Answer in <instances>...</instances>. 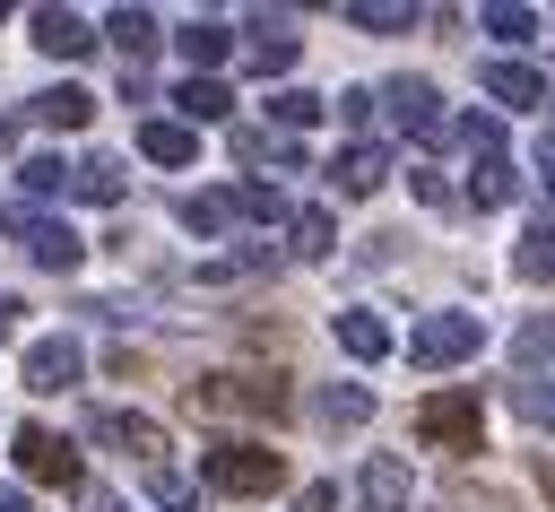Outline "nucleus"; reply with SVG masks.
<instances>
[{"instance_id":"nucleus-38","label":"nucleus","mask_w":555,"mask_h":512,"mask_svg":"<svg viewBox=\"0 0 555 512\" xmlns=\"http://www.w3.org/2000/svg\"><path fill=\"white\" fill-rule=\"evenodd\" d=\"M286 512H338V486H330V477H312V486H304Z\"/></svg>"},{"instance_id":"nucleus-27","label":"nucleus","mask_w":555,"mask_h":512,"mask_svg":"<svg viewBox=\"0 0 555 512\" xmlns=\"http://www.w3.org/2000/svg\"><path fill=\"white\" fill-rule=\"evenodd\" d=\"M147 503H156V512H199V486H191L173 460H156V469H147Z\"/></svg>"},{"instance_id":"nucleus-28","label":"nucleus","mask_w":555,"mask_h":512,"mask_svg":"<svg viewBox=\"0 0 555 512\" xmlns=\"http://www.w3.org/2000/svg\"><path fill=\"white\" fill-rule=\"evenodd\" d=\"M512 364H520V373L546 364V382H555V321H520V330H512Z\"/></svg>"},{"instance_id":"nucleus-14","label":"nucleus","mask_w":555,"mask_h":512,"mask_svg":"<svg viewBox=\"0 0 555 512\" xmlns=\"http://www.w3.org/2000/svg\"><path fill=\"white\" fill-rule=\"evenodd\" d=\"M356 503H364V512H408V460L373 451V460H364V477H356Z\"/></svg>"},{"instance_id":"nucleus-26","label":"nucleus","mask_w":555,"mask_h":512,"mask_svg":"<svg viewBox=\"0 0 555 512\" xmlns=\"http://www.w3.org/2000/svg\"><path fill=\"white\" fill-rule=\"evenodd\" d=\"M225 208H234V217H251V226H286V191H278V182H234V191H225Z\"/></svg>"},{"instance_id":"nucleus-43","label":"nucleus","mask_w":555,"mask_h":512,"mask_svg":"<svg viewBox=\"0 0 555 512\" xmlns=\"http://www.w3.org/2000/svg\"><path fill=\"white\" fill-rule=\"evenodd\" d=\"M538 486H546V503H555V460H538Z\"/></svg>"},{"instance_id":"nucleus-34","label":"nucleus","mask_w":555,"mask_h":512,"mask_svg":"<svg viewBox=\"0 0 555 512\" xmlns=\"http://www.w3.org/2000/svg\"><path fill=\"white\" fill-rule=\"evenodd\" d=\"M477 26H486V35H503V43H529V35H538V9L494 0V9H477Z\"/></svg>"},{"instance_id":"nucleus-21","label":"nucleus","mask_w":555,"mask_h":512,"mask_svg":"<svg viewBox=\"0 0 555 512\" xmlns=\"http://www.w3.org/2000/svg\"><path fill=\"white\" fill-rule=\"evenodd\" d=\"M512 200H520L512 156H477V165H468V208H512Z\"/></svg>"},{"instance_id":"nucleus-7","label":"nucleus","mask_w":555,"mask_h":512,"mask_svg":"<svg viewBox=\"0 0 555 512\" xmlns=\"http://www.w3.org/2000/svg\"><path fill=\"white\" fill-rule=\"evenodd\" d=\"M373 95H382V121H390V130L442 139V95H434V78H408V69H399V78H382Z\"/></svg>"},{"instance_id":"nucleus-42","label":"nucleus","mask_w":555,"mask_h":512,"mask_svg":"<svg viewBox=\"0 0 555 512\" xmlns=\"http://www.w3.org/2000/svg\"><path fill=\"white\" fill-rule=\"evenodd\" d=\"M538 165H546V174H555V130H538Z\"/></svg>"},{"instance_id":"nucleus-22","label":"nucleus","mask_w":555,"mask_h":512,"mask_svg":"<svg viewBox=\"0 0 555 512\" xmlns=\"http://www.w3.org/2000/svg\"><path fill=\"white\" fill-rule=\"evenodd\" d=\"M512 278L555 286V226H546V217H538V226H520V243H512Z\"/></svg>"},{"instance_id":"nucleus-39","label":"nucleus","mask_w":555,"mask_h":512,"mask_svg":"<svg viewBox=\"0 0 555 512\" xmlns=\"http://www.w3.org/2000/svg\"><path fill=\"white\" fill-rule=\"evenodd\" d=\"M0 512H35V503H26V486H0Z\"/></svg>"},{"instance_id":"nucleus-15","label":"nucleus","mask_w":555,"mask_h":512,"mask_svg":"<svg viewBox=\"0 0 555 512\" xmlns=\"http://www.w3.org/2000/svg\"><path fill=\"white\" fill-rule=\"evenodd\" d=\"M121 191H130V182H121V165H113L104 148H87V156L69 165V200H87V208H113Z\"/></svg>"},{"instance_id":"nucleus-41","label":"nucleus","mask_w":555,"mask_h":512,"mask_svg":"<svg viewBox=\"0 0 555 512\" xmlns=\"http://www.w3.org/2000/svg\"><path fill=\"white\" fill-rule=\"evenodd\" d=\"M87 512H130V503H121V495H104V486H95V495H87Z\"/></svg>"},{"instance_id":"nucleus-23","label":"nucleus","mask_w":555,"mask_h":512,"mask_svg":"<svg viewBox=\"0 0 555 512\" xmlns=\"http://www.w3.org/2000/svg\"><path fill=\"white\" fill-rule=\"evenodd\" d=\"M286 252H295V260H330V252H338L330 208H295V217H286Z\"/></svg>"},{"instance_id":"nucleus-44","label":"nucleus","mask_w":555,"mask_h":512,"mask_svg":"<svg viewBox=\"0 0 555 512\" xmlns=\"http://www.w3.org/2000/svg\"><path fill=\"white\" fill-rule=\"evenodd\" d=\"M0 17H9V9H0Z\"/></svg>"},{"instance_id":"nucleus-16","label":"nucleus","mask_w":555,"mask_h":512,"mask_svg":"<svg viewBox=\"0 0 555 512\" xmlns=\"http://www.w3.org/2000/svg\"><path fill=\"white\" fill-rule=\"evenodd\" d=\"M330 330H338V347H347L356 364H382V356H390V321H382V312H364V304H347Z\"/></svg>"},{"instance_id":"nucleus-18","label":"nucleus","mask_w":555,"mask_h":512,"mask_svg":"<svg viewBox=\"0 0 555 512\" xmlns=\"http://www.w3.org/2000/svg\"><path fill=\"white\" fill-rule=\"evenodd\" d=\"M173 43H182V61H191V78H217V61L234 52V26H217V17H191V26L173 35Z\"/></svg>"},{"instance_id":"nucleus-17","label":"nucleus","mask_w":555,"mask_h":512,"mask_svg":"<svg viewBox=\"0 0 555 512\" xmlns=\"http://www.w3.org/2000/svg\"><path fill=\"white\" fill-rule=\"evenodd\" d=\"M312 417L338 425V434H356V425H373V391H364V382H321V391H312Z\"/></svg>"},{"instance_id":"nucleus-31","label":"nucleus","mask_w":555,"mask_h":512,"mask_svg":"<svg viewBox=\"0 0 555 512\" xmlns=\"http://www.w3.org/2000/svg\"><path fill=\"white\" fill-rule=\"evenodd\" d=\"M104 35H113L130 61H139V52H156V17H147V9H113V17H104Z\"/></svg>"},{"instance_id":"nucleus-5","label":"nucleus","mask_w":555,"mask_h":512,"mask_svg":"<svg viewBox=\"0 0 555 512\" xmlns=\"http://www.w3.org/2000/svg\"><path fill=\"white\" fill-rule=\"evenodd\" d=\"M17 382H26V391H43V399H61V391H78V382H87V347H78L69 330H43V338H26Z\"/></svg>"},{"instance_id":"nucleus-32","label":"nucleus","mask_w":555,"mask_h":512,"mask_svg":"<svg viewBox=\"0 0 555 512\" xmlns=\"http://www.w3.org/2000/svg\"><path fill=\"white\" fill-rule=\"evenodd\" d=\"M17 191H26V200H61V191H69V165H61V156H26V165H17Z\"/></svg>"},{"instance_id":"nucleus-4","label":"nucleus","mask_w":555,"mask_h":512,"mask_svg":"<svg viewBox=\"0 0 555 512\" xmlns=\"http://www.w3.org/2000/svg\"><path fill=\"white\" fill-rule=\"evenodd\" d=\"M416 443H434V451H477V443H486L477 391H434V399H416Z\"/></svg>"},{"instance_id":"nucleus-11","label":"nucleus","mask_w":555,"mask_h":512,"mask_svg":"<svg viewBox=\"0 0 555 512\" xmlns=\"http://www.w3.org/2000/svg\"><path fill=\"white\" fill-rule=\"evenodd\" d=\"M477 87H486L494 104H512V113H529V104H546V69H529V61H512V52H494V61L477 69Z\"/></svg>"},{"instance_id":"nucleus-33","label":"nucleus","mask_w":555,"mask_h":512,"mask_svg":"<svg viewBox=\"0 0 555 512\" xmlns=\"http://www.w3.org/2000/svg\"><path fill=\"white\" fill-rule=\"evenodd\" d=\"M173 217H182L191 234H225L234 208H225V191H191V200H173Z\"/></svg>"},{"instance_id":"nucleus-10","label":"nucleus","mask_w":555,"mask_h":512,"mask_svg":"<svg viewBox=\"0 0 555 512\" xmlns=\"http://www.w3.org/2000/svg\"><path fill=\"white\" fill-rule=\"evenodd\" d=\"M390 182V148L382 139H347L338 156H330V191H347V200H373Z\"/></svg>"},{"instance_id":"nucleus-13","label":"nucleus","mask_w":555,"mask_h":512,"mask_svg":"<svg viewBox=\"0 0 555 512\" xmlns=\"http://www.w3.org/2000/svg\"><path fill=\"white\" fill-rule=\"evenodd\" d=\"M139 156H147V165H165V174H182V165H199V130L156 113V121H139Z\"/></svg>"},{"instance_id":"nucleus-30","label":"nucleus","mask_w":555,"mask_h":512,"mask_svg":"<svg viewBox=\"0 0 555 512\" xmlns=\"http://www.w3.org/2000/svg\"><path fill=\"white\" fill-rule=\"evenodd\" d=\"M512 417H520V425H555V382H546V373H520V382H512Z\"/></svg>"},{"instance_id":"nucleus-9","label":"nucleus","mask_w":555,"mask_h":512,"mask_svg":"<svg viewBox=\"0 0 555 512\" xmlns=\"http://www.w3.org/2000/svg\"><path fill=\"white\" fill-rule=\"evenodd\" d=\"M95 17H78V9H26V43L35 52H52V61H87L95 52Z\"/></svg>"},{"instance_id":"nucleus-37","label":"nucleus","mask_w":555,"mask_h":512,"mask_svg":"<svg viewBox=\"0 0 555 512\" xmlns=\"http://www.w3.org/2000/svg\"><path fill=\"white\" fill-rule=\"evenodd\" d=\"M330 104H338V121H356V130L382 113V95H373V87H347V95H330Z\"/></svg>"},{"instance_id":"nucleus-24","label":"nucleus","mask_w":555,"mask_h":512,"mask_svg":"<svg viewBox=\"0 0 555 512\" xmlns=\"http://www.w3.org/2000/svg\"><path fill=\"white\" fill-rule=\"evenodd\" d=\"M173 104H182V121H225V113H234V87H225V78H182Z\"/></svg>"},{"instance_id":"nucleus-3","label":"nucleus","mask_w":555,"mask_h":512,"mask_svg":"<svg viewBox=\"0 0 555 512\" xmlns=\"http://www.w3.org/2000/svg\"><path fill=\"white\" fill-rule=\"evenodd\" d=\"M477 347H486V321H477V312H460V304H442V312H425V321L408 330V364H425V373L468 364Z\"/></svg>"},{"instance_id":"nucleus-6","label":"nucleus","mask_w":555,"mask_h":512,"mask_svg":"<svg viewBox=\"0 0 555 512\" xmlns=\"http://www.w3.org/2000/svg\"><path fill=\"white\" fill-rule=\"evenodd\" d=\"M87 443H104V451H130L139 469H156L173 443H165V425L156 417H139V408H87Z\"/></svg>"},{"instance_id":"nucleus-12","label":"nucleus","mask_w":555,"mask_h":512,"mask_svg":"<svg viewBox=\"0 0 555 512\" xmlns=\"http://www.w3.org/2000/svg\"><path fill=\"white\" fill-rule=\"evenodd\" d=\"M17 252L35 260V269H52V278H69L78 260H87V243L61 226V217H26V234H17Z\"/></svg>"},{"instance_id":"nucleus-40","label":"nucleus","mask_w":555,"mask_h":512,"mask_svg":"<svg viewBox=\"0 0 555 512\" xmlns=\"http://www.w3.org/2000/svg\"><path fill=\"white\" fill-rule=\"evenodd\" d=\"M17 312H26V304H17V295H0V338L17 330Z\"/></svg>"},{"instance_id":"nucleus-1","label":"nucleus","mask_w":555,"mask_h":512,"mask_svg":"<svg viewBox=\"0 0 555 512\" xmlns=\"http://www.w3.org/2000/svg\"><path fill=\"white\" fill-rule=\"evenodd\" d=\"M199 477H208L217 495H234V503H260V495L286 486V451H269L260 434H225V443L199 451Z\"/></svg>"},{"instance_id":"nucleus-2","label":"nucleus","mask_w":555,"mask_h":512,"mask_svg":"<svg viewBox=\"0 0 555 512\" xmlns=\"http://www.w3.org/2000/svg\"><path fill=\"white\" fill-rule=\"evenodd\" d=\"M182 399H191L199 417H260V425H278V417L295 408L286 373H199Z\"/></svg>"},{"instance_id":"nucleus-8","label":"nucleus","mask_w":555,"mask_h":512,"mask_svg":"<svg viewBox=\"0 0 555 512\" xmlns=\"http://www.w3.org/2000/svg\"><path fill=\"white\" fill-rule=\"evenodd\" d=\"M17 477H35V486H78V443L69 434H52V425H17Z\"/></svg>"},{"instance_id":"nucleus-35","label":"nucleus","mask_w":555,"mask_h":512,"mask_svg":"<svg viewBox=\"0 0 555 512\" xmlns=\"http://www.w3.org/2000/svg\"><path fill=\"white\" fill-rule=\"evenodd\" d=\"M451 139H460L468 156H503V121H494V113H460V121H451Z\"/></svg>"},{"instance_id":"nucleus-20","label":"nucleus","mask_w":555,"mask_h":512,"mask_svg":"<svg viewBox=\"0 0 555 512\" xmlns=\"http://www.w3.org/2000/svg\"><path fill=\"white\" fill-rule=\"evenodd\" d=\"M26 113H35L43 130H87V121H95V95H87V87H43Z\"/></svg>"},{"instance_id":"nucleus-25","label":"nucleus","mask_w":555,"mask_h":512,"mask_svg":"<svg viewBox=\"0 0 555 512\" xmlns=\"http://www.w3.org/2000/svg\"><path fill=\"white\" fill-rule=\"evenodd\" d=\"M321 113H330V95H312V87H278V95H269V121H278L286 139H295V130H312Z\"/></svg>"},{"instance_id":"nucleus-36","label":"nucleus","mask_w":555,"mask_h":512,"mask_svg":"<svg viewBox=\"0 0 555 512\" xmlns=\"http://www.w3.org/2000/svg\"><path fill=\"white\" fill-rule=\"evenodd\" d=\"M408 191H416L425 208H451V200H460V191L442 182V165H408Z\"/></svg>"},{"instance_id":"nucleus-29","label":"nucleus","mask_w":555,"mask_h":512,"mask_svg":"<svg viewBox=\"0 0 555 512\" xmlns=\"http://www.w3.org/2000/svg\"><path fill=\"white\" fill-rule=\"evenodd\" d=\"M347 26H364V35H399V26H416V9H408V0H347Z\"/></svg>"},{"instance_id":"nucleus-19","label":"nucleus","mask_w":555,"mask_h":512,"mask_svg":"<svg viewBox=\"0 0 555 512\" xmlns=\"http://www.w3.org/2000/svg\"><path fill=\"white\" fill-rule=\"evenodd\" d=\"M251 69L260 78H286L295 69V26L286 17H251Z\"/></svg>"}]
</instances>
